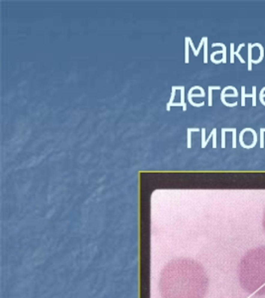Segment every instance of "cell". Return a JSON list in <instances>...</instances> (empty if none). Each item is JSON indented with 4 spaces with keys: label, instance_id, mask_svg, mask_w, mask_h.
I'll use <instances>...</instances> for the list:
<instances>
[{
    "label": "cell",
    "instance_id": "22",
    "mask_svg": "<svg viewBox=\"0 0 265 298\" xmlns=\"http://www.w3.org/2000/svg\"><path fill=\"white\" fill-rule=\"evenodd\" d=\"M252 93L254 95V98L252 99V105L255 106V105H256V86H253L252 87Z\"/></svg>",
    "mask_w": 265,
    "mask_h": 298
},
{
    "label": "cell",
    "instance_id": "13",
    "mask_svg": "<svg viewBox=\"0 0 265 298\" xmlns=\"http://www.w3.org/2000/svg\"><path fill=\"white\" fill-rule=\"evenodd\" d=\"M244 46H245V44H244V43H242V44L239 45V46H238L237 50H236V51H234V56H236V57L238 58V60L240 61V63H241V64H244V63H245V61L243 60V58H242V56L239 54V52H240V50H241Z\"/></svg>",
    "mask_w": 265,
    "mask_h": 298
},
{
    "label": "cell",
    "instance_id": "18",
    "mask_svg": "<svg viewBox=\"0 0 265 298\" xmlns=\"http://www.w3.org/2000/svg\"><path fill=\"white\" fill-rule=\"evenodd\" d=\"M230 63H234V44L230 43Z\"/></svg>",
    "mask_w": 265,
    "mask_h": 298
},
{
    "label": "cell",
    "instance_id": "6",
    "mask_svg": "<svg viewBox=\"0 0 265 298\" xmlns=\"http://www.w3.org/2000/svg\"><path fill=\"white\" fill-rule=\"evenodd\" d=\"M248 54H247V56H248V64H247V70L250 71L252 70V44H250V43H248Z\"/></svg>",
    "mask_w": 265,
    "mask_h": 298
},
{
    "label": "cell",
    "instance_id": "5",
    "mask_svg": "<svg viewBox=\"0 0 265 298\" xmlns=\"http://www.w3.org/2000/svg\"><path fill=\"white\" fill-rule=\"evenodd\" d=\"M253 47H258V48H259V50H260V56H259V58H258V60H253L252 61V64H259V63L262 62V60L264 59V48H263L262 45L259 44V43L252 44V48Z\"/></svg>",
    "mask_w": 265,
    "mask_h": 298
},
{
    "label": "cell",
    "instance_id": "2",
    "mask_svg": "<svg viewBox=\"0 0 265 298\" xmlns=\"http://www.w3.org/2000/svg\"><path fill=\"white\" fill-rule=\"evenodd\" d=\"M240 286L251 295H265V247L248 251L238 264Z\"/></svg>",
    "mask_w": 265,
    "mask_h": 298
},
{
    "label": "cell",
    "instance_id": "16",
    "mask_svg": "<svg viewBox=\"0 0 265 298\" xmlns=\"http://www.w3.org/2000/svg\"><path fill=\"white\" fill-rule=\"evenodd\" d=\"M246 131H247V127L242 129V130L240 131V134H239V143H240V146L243 147V148L245 147V143L243 142V135Z\"/></svg>",
    "mask_w": 265,
    "mask_h": 298
},
{
    "label": "cell",
    "instance_id": "11",
    "mask_svg": "<svg viewBox=\"0 0 265 298\" xmlns=\"http://www.w3.org/2000/svg\"><path fill=\"white\" fill-rule=\"evenodd\" d=\"M221 90L219 86H209V106L212 105V90Z\"/></svg>",
    "mask_w": 265,
    "mask_h": 298
},
{
    "label": "cell",
    "instance_id": "3",
    "mask_svg": "<svg viewBox=\"0 0 265 298\" xmlns=\"http://www.w3.org/2000/svg\"><path fill=\"white\" fill-rule=\"evenodd\" d=\"M206 96V93H205V90H203V89L202 87H200V86H195V87H191L190 90L188 92V100H189V102L191 103V105H193V106H196V108H200V106H203L205 105V102H201V103H195L193 102V99L192 98H203V96Z\"/></svg>",
    "mask_w": 265,
    "mask_h": 298
},
{
    "label": "cell",
    "instance_id": "24",
    "mask_svg": "<svg viewBox=\"0 0 265 298\" xmlns=\"http://www.w3.org/2000/svg\"><path fill=\"white\" fill-rule=\"evenodd\" d=\"M262 225H263V229H264V231H265V211H264V214H263V221H262Z\"/></svg>",
    "mask_w": 265,
    "mask_h": 298
},
{
    "label": "cell",
    "instance_id": "4",
    "mask_svg": "<svg viewBox=\"0 0 265 298\" xmlns=\"http://www.w3.org/2000/svg\"><path fill=\"white\" fill-rule=\"evenodd\" d=\"M202 129L200 128H188L187 129V148H191L192 147V132H199L201 131Z\"/></svg>",
    "mask_w": 265,
    "mask_h": 298
},
{
    "label": "cell",
    "instance_id": "1",
    "mask_svg": "<svg viewBox=\"0 0 265 298\" xmlns=\"http://www.w3.org/2000/svg\"><path fill=\"white\" fill-rule=\"evenodd\" d=\"M209 278L200 262L191 258H176L161 271L159 290L163 298H203Z\"/></svg>",
    "mask_w": 265,
    "mask_h": 298
},
{
    "label": "cell",
    "instance_id": "17",
    "mask_svg": "<svg viewBox=\"0 0 265 298\" xmlns=\"http://www.w3.org/2000/svg\"><path fill=\"white\" fill-rule=\"evenodd\" d=\"M232 148H236V128L232 130Z\"/></svg>",
    "mask_w": 265,
    "mask_h": 298
},
{
    "label": "cell",
    "instance_id": "10",
    "mask_svg": "<svg viewBox=\"0 0 265 298\" xmlns=\"http://www.w3.org/2000/svg\"><path fill=\"white\" fill-rule=\"evenodd\" d=\"M175 96H176V89H175V86L172 87V92H171V96H170V99L168 102L167 105H166V111H170V108L172 105L174 103V99H175Z\"/></svg>",
    "mask_w": 265,
    "mask_h": 298
},
{
    "label": "cell",
    "instance_id": "14",
    "mask_svg": "<svg viewBox=\"0 0 265 298\" xmlns=\"http://www.w3.org/2000/svg\"><path fill=\"white\" fill-rule=\"evenodd\" d=\"M203 63L208 64V37L203 43Z\"/></svg>",
    "mask_w": 265,
    "mask_h": 298
},
{
    "label": "cell",
    "instance_id": "7",
    "mask_svg": "<svg viewBox=\"0 0 265 298\" xmlns=\"http://www.w3.org/2000/svg\"><path fill=\"white\" fill-rule=\"evenodd\" d=\"M212 48H215V47H221V49H222V59H221V62L225 64L227 63V47H225V45L224 44H222V43H214L212 45Z\"/></svg>",
    "mask_w": 265,
    "mask_h": 298
},
{
    "label": "cell",
    "instance_id": "19",
    "mask_svg": "<svg viewBox=\"0 0 265 298\" xmlns=\"http://www.w3.org/2000/svg\"><path fill=\"white\" fill-rule=\"evenodd\" d=\"M202 148H206L205 143H206V128H202Z\"/></svg>",
    "mask_w": 265,
    "mask_h": 298
},
{
    "label": "cell",
    "instance_id": "8",
    "mask_svg": "<svg viewBox=\"0 0 265 298\" xmlns=\"http://www.w3.org/2000/svg\"><path fill=\"white\" fill-rule=\"evenodd\" d=\"M176 90H181V103L183 105V111H187V105L185 102V87H175Z\"/></svg>",
    "mask_w": 265,
    "mask_h": 298
},
{
    "label": "cell",
    "instance_id": "12",
    "mask_svg": "<svg viewBox=\"0 0 265 298\" xmlns=\"http://www.w3.org/2000/svg\"><path fill=\"white\" fill-rule=\"evenodd\" d=\"M189 47H190V44H189V40L188 38H185V63L186 64H189L190 62V59H189Z\"/></svg>",
    "mask_w": 265,
    "mask_h": 298
},
{
    "label": "cell",
    "instance_id": "9",
    "mask_svg": "<svg viewBox=\"0 0 265 298\" xmlns=\"http://www.w3.org/2000/svg\"><path fill=\"white\" fill-rule=\"evenodd\" d=\"M246 98H254V95L253 93H251V95H249V93H245V87L244 86H242L241 87V106H245V99Z\"/></svg>",
    "mask_w": 265,
    "mask_h": 298
},
{
    "label": "cell",
    "instance_id": "21",
    "mask_svg": "<svg viewBox=\"0 0 265 298\" xmlns=\"http://www.w3.org/2000/svg\"><path fill=\"white\" fill-rule=\"evenodd\" d=\"M260 148H264V130L260 128Z\"/></svg>",
    "mask_w": 265,
    "mask_h": 298
},
{
    "label": "cell",
    "instance_id": "20",
    "mask_svg": "<svg viewBox=\"0 0 265 298\" xmlns=\"http://www.w3.org/2000/svg\"><path fill=\"white\" fill-rule=\"evenodd\" d=\"M221 148H225V130L221 128Z\"/></svg>",
    "mask_w": 265,
    "mask_h": 298
},
{
    "label": "cell",
    "instance_id": "15",
    "mask_svg": "<svg viewBox=\"0 0 265 298\" xmlns=\"http://www.w3.org/2000/svg\"><path fill=\"white\" fill-rule=\"evenodd\" d=\"M206 37H203L202 38V40H201V42H200V44H199V47L197 48L195 52H194V55H195V57H198L199 56V52L201 51L202 47L203 46V43H205V41H206Z\"/></svg>",
    "mask_w": 265,
    "mask_h": 298
},
{
    "label": "cell",
    "instance_id": "23",
    "mask_svg": "<svg viewBox=\"0 0 265 298\" xmlns=\"http://www.w3.org/2000/svg\"><path fill=\"white\" fill-rule=\"evenodd\" d=\"M172 106H183V105L181 102H174Z\"/></svg>",
    "mask_w": 265,
    "mask_h": 298
}]
</instances>
